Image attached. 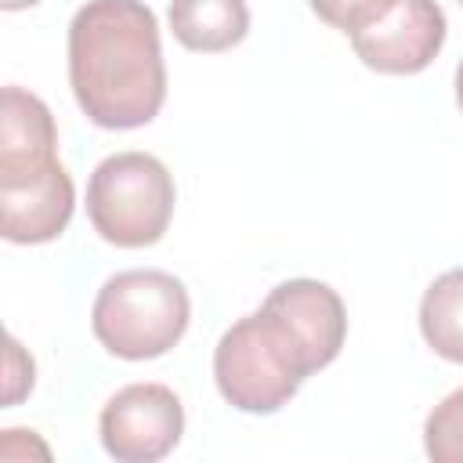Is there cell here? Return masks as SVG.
Listing matches in <instances>:
<instances>
[{"label": "cell", "mask_w": 463, "mask_h": 463, "mask_svg": "<svg viewBox=\"0 0 463 463\" xmlns=\"http://www.w3.org/2000/svg\"><path fill=\"white\" fill-rule=\"evenodd\" d=\"M29 391H33V358L11 336L7 340V387H4V405H18Z\"/></svg>", "instance_id": "obj_14"}, {"label": "cell", "mask_w": 463, "mask_h": 463, "mask_svg": "<svg viewBox=\"0 0 463 463\" xmlns=\"http://www.w3.org/2000/svg\"><path fill=\"white\" fill-rule=\"evenodd\" d=\"M311 376L286 326L264 307L242 315L213 347V380L239 412H279Z\"/></svg>", "instance_id": "obj_3"}, {"label": "cell", "mask_w": 463, "mask_h": 463, "mask_svg": "<svg viewBox=\"0 0 463 463\" xmlns=\"http://www.w3.org/2000/svg\"><path fill=\"white\" fill-rule=\"evenodd\" d=\"M445 11L434 0H394L369 25L351 33L362 65L387 76L423 72L445 43Z\"/></svg>", "instance_id": "obj_6"}, {"label": "cell", "mask_w": 463, "mask_h": 463, "mask_svg": "<svg viewBox=\"0 0 463 463\" xmlns=\"http://www.w3.org/2000/svg\"><path fill=\"white\" fill-rule=\"evenodd\" d=\"M192 300L177 275L134 268L112 275L90 307V329L105 351L127 362L166 354L188 329Z\"/></svg>", "instance_id": "obj_2"}, {"label": "cell", "mask_w": 463, "mask_h": 463, "mask_svg": "<svg viewBox=\"0 0 463 463\" xmlns=\"http://www.w3.org/2000/svg\"><path fill=\"white\" fill-rule=\"evenodd\" d=\"M58 148V127L51 109L22 90V87H4L0 101V174H25L54 163Z\"/></svg>", "instance_id": "obj_9"}, {"label": "cell", "mask_w": 463, "mask_h": 463, "mask_svg": "<svg viewBox=\"0 0 463 463\" xmlns=\"http://www.w3.org/2000/svg\"><path fill=\"white\" fill-rule=\"evenodd\" d=\"M7 11H22V7H33V4H40V0H0Z\"/></svg>", "instance_id": "obj_15"}, {"label": "cell", "mask_w": 463, "mask_h": 463, "mask_svg": "<svg viewBox=\"0 0 463 463\" xmlns=\"http://www.w3.org/2000/svg\"><path fill=\"white\" fill-rule=\"evenodd\" d=\"M311 4V11L326 22V25H333V29H340V33H354V29H362V25H369L380 11H387L394 0H307Z\"/></svg>", "instance_id": "obj_13"}, {"label": "cell", "mask_w": 463, "mask_h": 463, "mask_svg": "<svg viewBox=\"0 0 463 463\" xmlns=\"http://www.w3.org/2000/svg\"><path fill=\"white\" fill-rule=\"evenodd\" d=\"M459 4H463V0H459Z\"/></svg>", "instance_id": "obj_17"}, {"label": "cell", "mask_w": 463, "mask_h": 463, "mask_svg": "<svg viewBox=\"0 0 463 463\" xmlns=\"http://www.w3.org/2000/svg\"><path fill=\"white\" fill-rule=\"evenodd\" d=\"M0 206H4V239L36 246L51 242L69 228L76 192L69 170L54 159L40 170L0 174Z\"/></svg>", "instance_id": "obj_8"}, {"label": "cell", "mask_w": 463, "mask_h": 463, "mask_svg": "<svg viewBox=\"0 0 463 463\" xmlns=\"http://www.w3.org/2000/svg\"><path fill=\"white\" fill-rule=\"evenodd\" d=\"M170 29L181 47L199 54H221L246 40V0H170Z\"/></svg>", "instance_id": "obj_10"}, {"label": "cell", "mask_w": 463, "mask_h": 463, "mask_svg": "<svg viewBox=\"0 0 463 463\" xmlns=\"http://www.w3.org/2000/svg\"><path fill=\"white\" fill-rule=\"evenodd\" d=\"M174 177L148 152H116L87 181V217L94 232L123 250L152 246L174 217Z\"/></svg>", "instance_id": "obj_4"}, {"label": "cell", "mask_w": 463, "mask_h": 463, "mask_svg": "<svg viewBox=\"0 0 463 463\" xmlns=\"http://www.w3.org/2000/svg\"><path fill=\"white\" fill-rule=\"evenodd\" d=\"M456 101H459V109H463V61H459V69H456Z\"/></svg>", "instance_id": "obj_16"}, {"label": "cell", "mask_w": 463, "mask_h": 463, "mask_svg": "<svg viewBox=\"0 0 463 463\" xmlns=\"http://www.w3.org/2000/svg\"><path fill=\"white\" fill-rule=\"evenodd\" d=\"M420 333L445 362H463V268L438 275L420 300Z\"/></svg>", "instance_id": "obj_11"}, {"label": "cell", "mask_w": 463, "mask_h": 463, "mask_svg": "<svg viewBox=\"0 0 463 463\" xmlns=\"http://www.w3.org/2000/svg\"><path fill=\"white\" fill-rule=\"evenodd\" d=\"M98 430L112 459L156 463L181 441L184 409L166 383H127L105 402Z\"/></svg>", "instance_id": "obj_5"}, {"label": "cell", "mask_w": 463, "mask_h": 463, "mask_svg": "<svg viewBox=\"0 0 463 463\" xmlns=\"http://www.w3.org/2000/svg\"><path fill=\"white\" fill-rule=\"evenodd\" d=\"M423 449L434 463H463V387L430 409L423 423Z\"/></svg>", "instance_id": "obj_12"}, {"label": "cell", "mask_w": 463, "mask_h": 463, "mask_svg": "<svg viewBox=\"0 0 463 463\" xmlns=\"http://www.w3.org/2000/svg\"><path fill=\"white\" fill-rule=\"evenodd\" d=\"M69 87L94 127L134 130L166 98L159 22L141 0H87L69 22Z\"/></svg>", "instance_id": "obj_1"}, {"label": "cell", "mask_w": 463, "mask_h": 463, "mask_svg": "<svg viewBox=\"0 0 463 463\" xmlns=\"http://www.w3.org/2000/svg\"><path fill=\"white\" fill-rule=\"evenodd\" d=\"M260 307L286 326L311 373L326 369L340 354L347 336V311L333 286L318 279H289L279 282Z\"/></svg>", "instance_id": "obj_7"}]
</instances>
